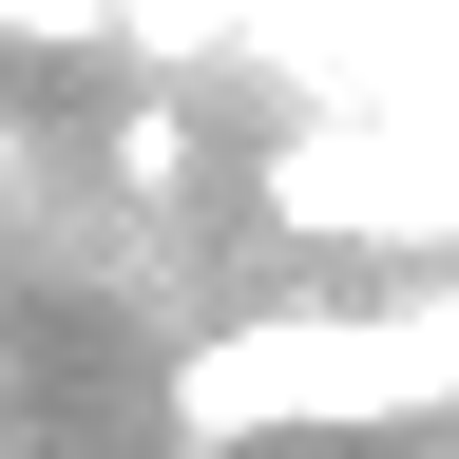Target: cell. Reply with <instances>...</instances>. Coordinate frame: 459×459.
I'll use <instances>...</instances> for the list:
<instances>
[]
</instances>
